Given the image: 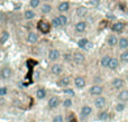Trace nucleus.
Segmentation results:
<instances>
[{
  "mask_svg": "<svg viewBox=\"0 0 128 122\" xmlns=\"http://www.w3.org/2000/svg\"><path fill=\"white\" fill-rule=\"evenodd\" d=\"M37 29L42 34H48L52 29V25H51V22H48L47 20L40 19V21L37 22Z\"/></svg>",
  "mask_w": 128,
  "mask_h": 122,
  "instance_id": "obj_3",
  "label": "nucleus"
},
{
  "mask_svg": "<svg viewBox=\"0 0 128 122\" xmlns=\"http://www.w3.org/2000/svg\"><path fill=\"white\" fill-rule=\"evenodd\" d=\"M50 72H51L52 75L54 76H60L63 74L64 72V66L62 64H60V63H53V64L51 65V68H50Z\"/></svg>",
  "mask_w": 128,
  "mask_h": 122,
  "instance_id": "obj_5",
  "label": "nucleus"
},
{
  "mask_svg": "<svg viewBox=\"0 0 128 122\" xmlns=\"http://www.w3.org/2000/svg\"><path fill=\"white\" fill-rule=\"evenodd\" d=\"M119 61L120 63H124V64L128 63V49H125V51L122 52V54L119 56Z\"/></svg>",
  "mask_w": 128,
  "mask_h": 122,
  "instance_id": "obj_32",
  "label": "nucleus"
},
{
  "mask_svg": "<svg viewBox=\"0 0 128 122\" xmlns=\"http://www.w3.org/2000/svg\"><path fill=\"white\" fill-rule=\"evenodd\" d=\"M125 85H126V81L122 77H115L111 81V87L116 91H119V90L124 89Z\"/></svg>",
  "mask_w": 128,
  "mask_h": 122,
  "instance_id": "obj_7",
  "label": "nucleus"
},
{
  "mask_svg": "<svg viewBox=\"0 0 128 122\" xmlns=\"http://www.w3.org/2000/svg\"><path fill=\"white\" fill-rule=\"evenodd\" d=\"M9 38H10V34H9L8 31L7 30L1 31V34H0V45H4L8 42Z\"/></svg>",
  "mask_w": 128,
  "mask_h": 122,
  "instance_id": "obj_26",
  "label": "nucleus"
},
{
  "mask_svg": "<svg viewBox=\"0 0 128 122\" xmlns=\"http://www.w3.org/2000/svg\"><path fill=\"white\" fill-rule=\"evenodd\" d=\"M58 10L60 11V12H68V11L70 10V2H68V1L60 2L58 6Z\"/></svg>",
  "mask_w": 128,
  "mask_h": 122,
  "instance_id": "obj_24",
  "label": "nucleus"
},
{
  "mask_svg": "<svg viewBox=\"0 0 128 122\" xmlns=\"http://www.w3.org/2000/svg\"><path fill=\"white\" fill-rule=\"evenodd\" d=\"M104 85L99 84V83H97V84H93L91 85L90 87H89L88 92H89V95L91 96H99V95H102V93H104Z\"/></svg>",
  "mask_w": 128,
  "mask_h": 122,
  "instance_id": "obj_1",
  "label": "nucleus"
},
{
  "mask_svg": "<svg viewBox=\"0 0 128 122\" xmlns=\"http://www.w3.org/2000/svg\"><path fill=\"white\" fill-rule=\"evenodd\" d=\"M7 94H8V87L0 86V96H1V98H4V96H6Z\"/></svg>",
  "mask_w": 128,
  "mask_h": 122,
  "instance_id": "obj_38",
  "label": "nucleus"
},
{
  "mask_svg": "<svg viewBox=\"0 0 128 122\" xmlns=\"http://www.w3.org/2000/svg\"><path fill=\"white\" fill-rule=\"evenodd\" d=\"M38 40H40V36H38L36 33H34V31H30V33L27 34V36H26V42L28 43V44H32V45L37 44Z\"/></svg>",
  "mask_w": 128,
  "mask_h": 122,
  "instance_id": "obj_15",
  "label": "nucleus"
},
{
  "mask_svg": "<svg viewBox=\"0 0 128 122\" xmlns=\"http://www.w3.org/2000/svg\"><path fill=\"white\" fill-rule=\"evenodd\" d=\"M119 66H120V61H119V58L111 57V60H110V62H109V65H108V67H107V68L114 72V71H117V69L119 68Z\"/></svg>",
  "mask_w": 128,
  "mask_h": 122,
  "instance_id": "obj_17",
  "label": "nucleus"
},
{
  "mask_svg": "<svg viewBox=\"0 0 128 122\" xmlns=\"http://www.w3.org/2000/svg\"><path fill=\"white\" fill-rule=\"evenodd\" d=\"M72 62H74V64H76V65H83L86 63V56L81 52H75V53H73Z\"/></svg>",
  "mask_w": 128,
  "mask_h": 122,
  "instance_id": "obj_11",
  "label": "nucleus"
},
{
  "mask_svg": "<svg viewBox=\"0 0 128 122\" xmlns=\"http://www.w3.org/2000/svg\"><path fill=\"white\" fill-rule=\"evenodd\" d=\"M78 46H79V48H82V49H90L89 47H92V44L89 42L88 38L83 37V38H80L79 39Z\"/></svg>",
  "mask_w": 128,
  "mask_h": 122,
  "instance_id": "obj_19",
  "label": "nucleus"
},
{
  "mask_svg": "<svg viewBox=\"0 0 128 122\" xmlns=\"http://www.w3.org/2000/svg\"><path fill=\"white\" fill-rule=\"evenodd\" d=\"M14 76V69L9 66H4L0 69V78L4 81H8L10 80Z\"/></svg>",
  "mask_w": 128,
  "mask_h": 122,
  "instance_id": "obj_4",
  "label": "nucleus"
},
{
  "mask_svg": "<svg viewBox=\"0 0 128 122\" xmlns=\"http://www.w3.org/2000/svg\"><path fill=\"white\" fill-rule=\"evenodd\" d=\"M92 112H93L92 108H91L90 105L86 104L80 109V117H81V119H88L89 117L92 114Z\"/></svg>",
  "mask_w": 128,
  "mask_h": 122,
  "instance_id": "obj_10",
  "label": "nucleus"
},
{
  "mask_svg": "<svg viewBox=\"0 0 128 122\" xmlns=\"http://www.w3.org/2000/svg\"><path fill=\"white\" fill-rule=\"evenodd\" d=\"M117 99L118 101H122V102H128V89H122L119 91H117Z\"/></svg>",
  "mask_w": 128,
  "mask_h": 122,
  "instance_id": "obj_18",
  "label": "nucleus"
},
{
  "mask_svg": "<svg viewBox=\"0 0 128 122\" xmlns=\"http://www.w3.org/2000/svg\"><path fill=\"white\" fill-rule=\"evenodd\" d=\"M118 48L120 51H125L128 49V37H120L118 39Z\"/></svg>",
  "mask_w": 128,
  "mask_h": 122,
  "instance_id": "obj_21",
  "label": "nucleus"
},
{
  "mask_svg": "<svg viewBox=\"0 0 128 122\" xmlns=\"http://www.w3.org/2000/svg\"><path fill=\"white\" fill-rule=\"evenodd\" d=\"M35 95L38 100H44L47 95L46 89H44V87H38V89L35 91Z\"/></svg>",
  "mask_w": 128,
  "mask_h": 122,
  "instance_id": "obj_22",
  "label": "nucleus"
},
{
  "mask_svg": "<svg viewBox=\"0 0 128 122\" xmlns=\"http://www.w3.org/2000/svg\"><path fill=\"white\" fill-rule=\"evenodd\" d=\"M118 39H119V38H118V36L116 35L115 33L111 34V35H109L108 37H107V45H108V46H110V47L117 46Z\"/></svg>",
  "mask_w": 128,
  "mask_h": 122,
  "instance_id": "obj_20",
  "label": "nucleus"
},
{
  "mask_svg": "<svg viewBox=\"0 0 128 122\" xmlns=\"http://www.w3.org/2000/svg\"><path fill=\"white\" fill-rule=\"evenodd\" d=\"M125 27H126L125 22L116 21L111 25V30H112V33H115V34H122V31L125 30Z\"/></svg>",
  "mask_w": 128,
  "mask_h": 122,
  "instance_id": "obj_12",
  "label": "nucleus"
},
{
  "mask_svg": "<svg viewBox=\"0 0 128 122\" xmlns=\"http://www.w3.org/2000/svg\"><path fill=\"white\" fill-rule=\"evenodd\" d=\"M62 105H63V108H65V109H70V108H72L73 107V100H72V98H70V96L65 98L62 101Z\"/></svg>",
  "mask_w": 128,
  "mask_h": 122,
  "instance_id": "obj_29",
  "label": "nucleus"
},
{
  "mask_svg": "<svg viewBox=\"0 0 128 122\" xmlns=\"http://www.w3.org/2000/svg\"><path fill=\"white\" fill-rule=\"evenodd\" d=\"M63 61L65 63H70L73 61V54L71 53H64L63 54Z\"/></svg>",
  "mask_w": 128,
  "mask_h": 122,
  "instance_id": "obj_35",
  "label": "nucleus"
},
{
  "mask_svg": "<svg viewBox=\"0 0 128 122\" xmlns=\"http://www.w3.org/2000/svg\"><path fill=\"white\" fill-rule=\"evenodd\" d=\"M51 25H52V27H54V28H61V27H62V25H61V21H60V19H58V17H54L53 19H52Z\"/></svg>",
  "mask_w": 128,
  "mask_h": 122,
  "instance_id": "obj_33",
  "label": "nucleus"
},
{
  "mask_svg": "<svg viewBox=\"0 0 128 122\" xmlns=\"http://www.w3.org/2000/svg\"><path fill=\"white\" fill-rule=\"evenodd\" d=\"M71 82H72V80H71L70 76H68V75H64V76H62V77L58 81V86L61 87V89H64V87L70 86Z\"/></svg>",
  "mask_w": 128,
  "mask_h": 122,
  "instance_id": "obj_13",
  "label": "nucleus"
},
{
  "mask_svg": "<svg viewBox=\"0 0 128 122\" xmlns=\"http://www.w3.org/2000/svg\"><path fill=\"white\" fill-rule=\"evenodd\" d=\"M63 94L66 96H70V98H74L75 96V91L72 89V87L68 86V87H64L63 89Z\"/></svg>",
  "mask_w": 128,
  "mask_h": 122,
  "instance_id": "obj_31",
  "label": "nucleus"
},
{
  "mask_svg": "<svg viewBox=\"0 0 128 122\" xmlns=\"http://www.w3.org/2000/svg\"><path fill=\"white\" fill-rule=\"evenodd\" d=\"M86 22L84 21V20H80V21H78L76 24H75V26H74V30H75V33H78V34H83V33H86Z\"/></svg>",
  "mask_w": 128,
  "mask_h": 122,
  "instance_id": "obj_14",
  "label": "nucleus"
},
{
  "mask_svg": "<svg viewBox=\"0 0 128 122\" xmlns=\"http://www.w3.org/2000/svg\"><path fill=\"white\" fill-rule=\"evenodd\" d=\"M40 12L43 15H48L52 12V6L50 3H44L40 6Z\"/></svg>",
  "mask_w": 128,
  "mask_h": 122,
  "instance_id": "obj_28",
  "label": "nucleus"
},
{
  "mask_svg": "<svg viewBox=\"0 0 128 122\" xmlns=\"http://www.w3.org/2000/svg\"><path fill=\"white\" fill-rule=\"evenodd\" d=\"M88 9L86 8V7H78V9H76V15H78V17H80V18H84V17H86L88 16Z\"/></svg>",
  "mask_w": 128,
  "mask_h": 122,
  "instance_id": "obj_27",
  "label": "nucleus"
},
{
  "mask_svg": "<svg viewBox=\"0 0 128 122\" xmlns=\"http://www.w3.org/2000/svg\"><path fill=\"white\" fill-rule=\"evenodd\" d=\"M73 85H74L75 89H79V90H82L86 87V80L84 76H81V75H78L74 77L73 80Z\"/></svg>",
  "mask_w": 128,
  "mask_h": 122,
  "instance_id": "obj_8",
  "label": "nucleus"
},
{
  "mask_svg": "<svg viewBox=\"0 0 128 122\" xmlns=\"http://www.w3.org/2000/svg\"><path fill=\"white\" fill-rule=\"evenodd\" d=\"M58 19H60V21H61V25H62V27H64V26H66L68 25V17H66L65 15H63V13H61V15H58Z\"/></svg>",
  "mask_w": 128,
  "mask_h": 122,
  "instance_id": "obj_36",
  "label": "nucleus"
},
{
  "mask_svg": "<svg viewBox=\"0 0 128 122\" xmlns=\"http://www.w3.org/2000/svg\"><path fill=\"white\" fill-rule=\"evenodd\" d=\"M64 121H65V119H64V117L62 114H56L52 119V122H64Z\"/></svg>",
  "mask_w": 128,
  "mask_h": 122,
  "instance_id": "obj_37",
  "label": "nucleus"
},
{
  "mask_svg": "<svg viewBox=\"0 0 128 122\" xmlns=\"http://www.w3.org/2000/svg\"><path fill=\"white\" fill-rule=\"evenodd\" d=\"M62 103V101H61V99L58 98V96L56 95H53L51 96V98L48 99V102H47V107H48V109H56V108L58 107V105Z\"/></svg>",
  "mask_w": 128,
  "mask_h": 122,
  "instance_id": "obj_9",
  "label": "nucleus"
},
{
  "mask_svg": "<svg viewBox=\"0 0 128 122\" xmlns=\"http://www.w3.org/2000/svg\"><path fill=\"white\" fill-rule=\"evenodd\" d=\"M40 1L42 0H29V7L32 9H36L40 6Z\"/></svg>",
  "mask_w": 128,
  "mask_h": 122,
  "instance_id": "obj_34",
  "label": "nucleus"
},
{
  "mask_svg": "<svg viewBox=\"0 0 128 122\" xmlns=\"http://www.w3.org/2000/svg\"><path fill=\"white\" fill-rule=\"evenodd\" d=\"M36 17V12L33 9H26L24 11V18L26 20H33Z\"/></svg>",
  "mask_w": 128,
  "mask_h": 122,
  "instance_id": "obj_25",
  "label": "nucleus"
},
{
  "mask_svg": "<svg viewBox=\"0 0 128 122\" xmlns=\"http://www.w3.org/2000/svg\"><path fill=\"white\" fill-rule=\"evenodd\" d=\"M110 60H111V56L110 55L102 56V57L100 58V61H99V65L102 67V68H107V67H108V65H109Z\"/></svg>",
  "mask_w": 128,
  "mask_h": 122,
  "instance_id": "obj_23",
  "label": "nucleus"
},
{
  "mask_svg": "<svg viewBox=\"0 0 128 122\" xmlns=\"http://www.w3.org/2000/svg\"><path fill=\"white\" fill-rule=\"evenodd\" d=\"M97 119L99 121H102V122H106V121H109L110 119V113L106 110H99V112L97 113Z\"/></svg>",
  "mask_w": 128,
  "mask_h": 122,
  "instance_id": "obj_16",
  "label": "nucleus"
},
{
  "mask_svg": "<svg viewBox=\"0 0 128 122\" xmlns=\"http://www.w3.org/2000/svg\"><path fill=\"white\" fill-rule=\"evenodd\" d=\"M125 109H126V102H122V101H119V102L116 103L115 105V111L116 112H124Z\"/></svg>",
  "mask_w": 128,
  "mask_h": 122,
  "instance_id": "obj_30",
  "label": "nucleus"
},
{
  "mask_svg": "<svg viewBox=\"0 0 128 122\" xmlns=\"http://www.w3.org/2000/svg\"><path fill=\"white\" fill-rule=\"evenodd\" d=\"M107 104H108V101H107V99L104 98V95L96 96L94 100H93V105H94V108L96 109H98V110L106 109Z\"/></svg>",
  "mask_w": 128,
  "mask_h": 122,
  "instance_id": "obj_2",
  "label": "nucleus"
},
{
  "mask_svg": "<svg viewBox=\"0 0 128 122\" xmlns=\"http://www.w3.org/2000/svg\"><path fill=\"white\" fill-rule=\"evenodd\" d=\"M43 1H48V0H43Z\"/></svg>",
  "mask_w": 128,
  "mask_h": 122,
  "instance_id": "obj_40",
  "label": "nucleus"
},
{
  "mask_svg": "<svg viewBox=\"0 0 128 122\" xmlns=\"http://www.w3.org/2000/svg\"><path fill=\"white\" fill-rule=\"evenodd\" d=\"M61 57H62V55H61V52L58 51V48L50 49L48 54H47V58H48V61H50V62H52V63L58 62V61L60 60Z\"/></svg>",
  "mask_w": 128,
  "mask_h": 122,
  "instance_id": "obj_6",
  "label": "nucleus"
},
{
  "mask_svg": "<svg viewBox=\"0 0 128 122\" xmlns=\"http://www.w3.org/2000/svg\"><path fill=\"white\" fill-rule=\"evenodd\" d=\"M125 81H126V83H128V72L126 73V76H125Z\"/></svg>",
  "mask_w": 128,
  "mask_h": 122,
  "instance_id": "obj_39",
  "label": "nucleus"
}]
</instances>
